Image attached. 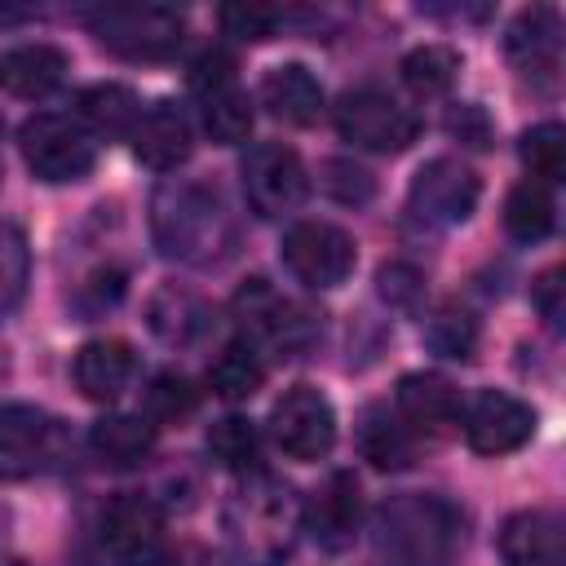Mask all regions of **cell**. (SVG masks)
Wrapping results in <instances>:
<instances>
[{
	"instance_id": "cell-1",
	"label": "cell",
	"mask_w": 566,
	"mask_h": 566,
	"mask_svg": "<svg viewBox=\"0 0 566 566\" xmlns=\"http://www.w3.org/2000/svg\"><path fill=\"white\" fill-rule=\"evenodd\" d=\"M150 234L168 261L208 265L234 252L239 226L226 199L217 195V186L177 177V181H164L150 199Z\"/></svg>"
},
{
	"instance_id": "cell-2",
	"label": "cell",
	"mask_w": 566,
	"mask_h": 566,
	"mask_svg": "<svg viewBox=\"0 0 566 566\" xmlns=\"http://www.w3.org/2000/svg\"><path fill=\"white\" fill-rule=\"evenodd\" d=\"M376 553L385 566H455L464 553V513L447 495H394L376 509Z\"/></svg>"
},
{
	"instance_id": "cell-3",
	"label": "cell",
	"mask_w": 566,
	"mask_h": 566,
	"mask_svg": "<svg viewBox=\"0 0 566 566\" xmlns=\"http://www.w3.org/2000/svg\"><path fill=\"white\" fill-rule=\"evenodd\" d=\"M301 531V504L287 482L270 473L243 478L226 500V535L252 566H279Z\"/></svg>"
},
{
	"instance_id": "cell-4",
	"label": "cell",
	"mask_w": 566,
	"mask_h": 566,
	"mask_svg": "<svg viewBox=\"0 0 566 566\" xmlns=\"http://www.w3.org/2000/svg\"><path fill=\"white\" fill-rule=\"evenodd\" d=\"M88 31L97 35L102 49L119 53V57H168L181 44L186 18L168 4H106L97 13H88Z\"/></svg>"
},
{
	"instance_id": "cell-5",
	"label": "cell",
	"mask_w": 566,
	"mask_h": 566,
	"mask_svg": "<svg viewBox=\"0 0 566 566\" xmlns=\"http://www.w3.org/2000/svg\"><path fill=\"white\" fill-rule=\"evenodd\" d=\"M336 128H340V137L354 142L358 150L398 155V150H407V146L416 142L420 119H416L398 97H389L385 88L363 84V88L340 93V102H336Z\"/></svg>"
},
{
	"instance_id": "cell-6",
	"label": "cell",
	"mask_w": 566,
	"mask_h": 566,
	"mask_svg": "<svg viewBox=\"0 0 566 566\" xmlns=\"http://www.w3.org/2000/svg\"><path fill=\"white\" fill-rule=\"evenodd\" d=\"M18 146H22L27 168H31L40 181H53V186H62V181H84V177L93 172V164H97L93 137H88L75 119L49 115V111H40V115H31V119L22 124Z\"/></svg>"
},
{
	"instance_id": "cell-7",
	"label": "cell",
	"mask_w": 566,
	"mask_h": 566,
	"mask_svg": "<svg viewBox=\"0 0 566 566\" xmlns=\"http://www.w3.org/2000/svg\"><path fill=\"white\" fill-rule=\"evenodd\" d=\"M239 177H243V199L256 217H287L310 195V172L301 155L283 142H256L243 155Z\"/></svg>"
},
{
	"instance_id": "cell-8",
	"label": "cell",
	"mask_w": 566,
	"mask_h": 566,
	"mask_svg": "<svg viewBox=\"0 0 566 566\" xmlns=\"http://www.w3.org/2000/svg\"><path fill=\"white\" fill-rule=\"evenodd\" d=\"M478 195H482L478 172H473L464 159L438 155V159H429V164L411 177L407 212H411L416 221H424V226H460V221L473 217Z\"/></svg>"
},
{
	"instance_id": "cell-9",
	"label": "cell",
	"mask_w": 566,
	"mask_h": 566,
	"mask_svg": "<svg viewBox=\"0 0 566 566\" xmlns=\"http://www.w3.org/2000/svg\"><path fill=\"white\" fill-rule=\"evenodd\" d=\"M354 239L332 221H296L283 234V265L305 287H340L354 274Z\"/></svg>"
},
{
	"instance_id": "cell-10",
	"label": "cell",
	"mask_w": 566,
	"mask_h": 566,
	"mask_svg": "<svg viewBox=\"0 0 566 566\" xmlns=\"http://www.w3.org/2000/svg\"><path fill=\"white\" fill-rule=\"evenodd\" d=\"M270 438L292 460H323L336 442V411L314 385H292L270 411Z\"/></svg>"
},
{
	"instance_id": "cell-11",
	"label": "cell",
	"mask_w": 566,
	"mask_h": 566,
	"mask_svg": "<svg viewBox=\"0 0 566 566\" xmlns=\"http://www.w3.org/2000/svg\"><path fill=\"white\" fill-rule=\"evenodd\" d=\"M460 420H464V442L478 455L517 451L535 433V411L504 389H478L469 398V407H460Z\"/></svg>"
},
{
	"instance_id": "cell-12",
	"label": "cell",
	"mask_w": 566,
	"mask_h": 566,
	"mask_svg": "<svg viewBox=\"0 0 566 566\" xmlns=\"http://www.w3.org/2000/svg\"><path fill=\"white\" fill-rule=\"evenodd\" d=\"M164 539V513L142 491H119L102 509V548L124 566H146L159 557Z\"/></svg>"
},
{
	"instance_id": "cell-13",
	"label": "cell",
	"mask_w": 566,
	"mask_h": 566,
	"mask_svg": "<svg viewBox=\"0 0 566 566\" xmlns=\"http://www.w3.org/2000/svg\"><path fill=\"white\" fill-rule=\"evenodd\" d=\"M504 53L517 75H526L539 88H553L562 71V13L553 4L522 9L504 31Z\"/></svg>"
},
{
	"instance_id": "cell-14",
	"label": "cell",
	"mask_w": 566,
	"mask_h": 566,
	"mask_svg": "<svg viewBox=\"0 0 566 566\" xmlns=\"http://www.w3.org/2000/svg\"><path fill=\"white\" fill-rule=\"evenodd\" d=\"M53 420L31 402H0V478L18 482L53 455Z\"/></svg>"
},
{
	"instance_id": "cell-15",
	"label": "cell",
	"mask_w": 566,
	"mask_h": 566,
	"mask_svg": "<svg viewBox=\"0 0 566 566\" xmlns=\"http://www.w3.org/2000/svg\"><path fill=\"white\" fill-rule=\"evenodd\" d=\"M358 517H363V500H358V482H354V473H332V478L314 491L310 509L301 513L305 531H310L314 544L327 548V553H345V548L354 544V535H358Z\"/></svg>"
},
{
	"instance_id": "cell-16",
	"label": "cell",
	"mask_w": 566,
	"mask_h": 566,
	"mask_svg": "<svg viewBox=\"0 0 566 566\" xmlns=\"http://www.w3.org/2000/svg\"><path fill=\"white\" fill-rule=\"evenodd\" d=\"M234 314L243 318V327L256 340H265L274 349H296L305 340V332H310L305 314L287 296H279L265 279H248V287L234 296Z\"/></svg>"
},
{
	"instance_id": "cell-17",
	"label": "cell",
	"mask_w": 566,
	"mask_h": 566,
	"mask_svg": "<svg viewBox=\"0 0 566 566\" xmlns=\"http://www.w3.org/2000/svg\"><path fill=\"white\" fill-rule=\"evenodd\" d=\"M504 566H566L562 517L548 509H522L500 526Z\"/></svg>"
},
{
	"instance_id": "cell-18",
	"label": "cell",
	"mask_w": 566,
	"mask_h": 566,
	"mask_svg": "<svg viewBox=\"0 0 566 566\" xmlns=\"http://www.w3.org/2000/svg\"><path fill=\"white\" fill-rule=\"evenodd\" d=\"M394 402H398V420L407 429L447 433L460 424V394L451 380H442L433 371H407L394 389Z\"/></svg>"
},
{
	"instance_id": "cell-19",
	"label": "cell",
	"mask_w": 566,
	"mask_h": 566,
	"mask_svg": "<svg viewBox=\"0 0 566 566\" xmlns=\"http://www.w3.org/2000/svg\"><path fill=\"white\" fill-rule=\"evenodd\" d=\"M128 137H133V155L155 172H172L177 164L190 159V146H195L190 124L172 102H155L150 111H142Z\"/></svg>"
},
{
	"instance_id": "cell-20",
	"label": "cell",
	"mask_w": 566,
	"mask_h": 566,
	"mask_svg": "<svg viewBox=\"0 0 566 566\" xmlns=\"http://www.w3.org/2000/svg\"><path fill=\"white\" fill-rule=\"evenodd\" d=\"M133 371H137V354L128 340H115V336H97L75 354V385L93 402H115L128 389Z\"/></svg>"
},
{
	"instance_id": "cell-21",
	"label": "cell",
	"mask_w": 566,
	"mask_h": 566,
	"mask_svg": "<svg viewBox=\"0 0 566 566\" xmlns=\"http://www.w3.org/2000/svg\"><path fill=\"white\" fill-rule=\"evenodd\" d=\"M146 323H150V332H155L164 345L186 349V345H195V340L208 336L212 310H208V301H203L199 292L177 287V283H164V287L150 296V305H146Z\"/></svg>"
},
{
	"instance_id": "cell-22",
	"label": "cell",
	"mask_w": 566,
	"mask_h": 566,
	"mask_svg": "<svg viewBox=\"0 0 566 566\" xmlns=\"http://www.w3.org/2000/svg\"><path fill=\"white\" fill-rule=\"evenodd\" d=\"M261 106H265L274 119L305 128V124H314V119L323 115V84L314 80L310 66L283 62V66H274V71L261 80Z\"/></svg>"
},
{
	"instance_id": "cell-23",
	"label": "cell",
	"mask_w": 566,
	"mask_h": 566,
	"mask_svg": "<svg viewBox=\"0 0 566 566\" xmlns=\"http://www.w3.org/2000/svg\"><path fill=\"white\" fill-rule=\"evenodd\" d=\"M66 80V53L53 44H18L0 53V88L13 97H44Z\"/></svg>"
},
{
	"instance_id": "cell-24",
	"label": "cell",
	"mask_w": 566,
	"mask_h": 566,
	"mask_svg": "<svg viewBox=\"0 0 566 566\" xmlns=\"http://www.w3.org/2000/svg\"><path fill=\"white\" fill-rule=\"evenodd\" d=\"M88 447L106 469H133L155 451V424L146 416H102L88 429Z\"/></svg>"
},
{
	"instance_id": "cell-25",
	"label": "cell",
	"mask_w": 566,
	"mask_h": 566,
	"mask_svg": "<svg viewBox=\"0 0 566 566\" xmlns=\"http://www.w3.org/2000/svg\"><path fill=\"white\" fill-rule=\"evenodd\" d=\"M142 106H137V93L124 88V84H88L80 88L75 97V124L80 128H93L102 137H124L133 133Z\"/></svg>"
},
{
	"instance_id": "cell-26",
	"label": "cell",
	"mask_w": 566,
	"mask_h": 566,
	"mask_svg": "<svg viewBox=\"0 0 566 566\" xmlns=\"http://www.w3.org/2000/svg\"><path fill=\"white\" fill-rule=\"evenodd\" d=\"M358 451H363V460H371L376 469L398 473V469H407V464L416 460V438H411V429H407L398 416H389L385 407H367V411H363V424H358Z\"/></svg>"
},
{
	"instance_id": "cell-27",
	"label": "cell",
	"mask_w": 566,
	"mask_h": 566,
	"mask_svg": "<svg viewBox=\"0 0 566 566\" xmlns=\"http://www.w3.org/2000/svg\"><path fill=\"white\" fill-rule=\"evenodd\" d=\"M557 221V208H553V195L548 186L539 181H522L509 190L504 199V230L517 239V243H539Z\"/></svg>"
},
{
	"instance_id": "cell-28",
	"label": "cell",
	"mask_w": 566,
	"mask_h": 566,
	"mask_svg": "<svg viewBox=\"0 0 566 566\" xmlns=\"http://www.w3.org/2000/svg\"><path fill=\"white\" fill-rule=\"evenodd\" d=\"M199 102H203V128H208L212 142H221V146L248 142L256 111H252V102H248V93H243L239 84L212 88V93H203Z\"/></svg>"
},
{
	"instance_id": "cell-29",
	"label": "cell",
	"mask_w": 566,
	"mask_h": 566,
	"mask_svg": "<svg viewBox=\"0 0 566 566\" xmlns=\"http://www.w3.org/2000/svg\"><path fill=\"white\" fill-rule=\"evenodd\" d=\"M460 75V53L447 49V44H420L402 57V84L416 93V97H438L455 84Z\"/></svg>"
},
{
	"instance_id": "cell-30",
	"label": "cell",
	"mask_w": 566,
	"mask_h": 566,
	"mask_svg": "<svg viewBox=\"0 0 566 566\" xmlns=\"http://www.w3.org/2000/svg\"><path fill=\"white\" fill-rule=\"evenodd\" d=\"M261 380H265V367H261V358H256L252 345H226V349L208 363V385H212L221 398H230V402L252 398V394L261 389Z\"/></svg>"
},
{
	"instance_id": "cell-31",
	"label": "cell",
	"mask_w": 566,
	"mask_h": 566,
	"mask_svg": "<svg viewBox=\"0 0 566 566\" xmlns=\"http://www.w3.org/2000/svg\"><path fill=\"white\" fill-rule=\"evenodd\" d=\"M517 155H522V164L531 168V177H535L539 186L562 181V172H566V128L553 124V119L526 128L522 142H517Z\"/></svg>"
},
{
	"instance_id": "cell-32",
	"label": "cell",
	"mask_w": 566,
	"mask_h": 566,
	"mask_svg": "<svg viewBox=\"0 0 566 566\" xmlns=\"http://www.w3.org/2000/svg\"><path fill=\"white\" fill-rule=\"evenodd\" d=\"M256 451H261L256 424L243 420V416H226L208 429V455L230 473H248L256 464Z\"/></svg>"
},
{
	"instance_id": "cell-33",
	"label": "cell",
	"mask_w": 566,
	"mask_h": 566,
	"mask_svg": "<svg viewBox=\"0 0 566 566\" xmlns=\"http://www.w3.org/2000/svg\"><path fill=\"white\" fill-rule=\"evenodd\" d=\"M195 407H199V389L186 376H177V371L150 376V385H146V420L150 424H181L195 416Z\"/></svg>"
},
{
	"instance_id": "cell-34",
	"label": "cell",
	"mask_w": 566,
	"mask_h": 566,
	"mask_svg": "<svg viewBox=\"0 0 566 566\" xmlns=\"http://www.w3.org/2000/svg\"><path fill=\"white\" fill-rule=\"evenodd\" d=\"M424 345L442 358H473V345H478V323L473 314L455 310V305H442L424 318Z\"/></svg>"
},
{
	"instance_id": "cell-35",
	"label": "cell",
	"mask_w": 566,
	"mask_h": 566,
	"mask_svg": "<svg viewBox=\"0 0 566 566\" xmlns=\"http://www.w3.org/2000/svg\"><path fill=\"white\" fill-rule=\"evenodd\" d=\"M318 172H323V177H318L323 190H327L336 203H367V199L376 195L371 172L358 168V164H349V159H327Z\"/></svg>"
},
{
	"instance_id": "cell-36",
	"label": "cell",
	"mask_w": 566,
	"mask_h": 566,
	"mask_svg": "<svg viewBox=\"0 0 566 566\" xmlns=\"http://www.w3.org/2000/svg\"><path fill=\"white\" fill-rule=\"evenodd\" d=\"M27 243L13 226H0V314L22 296L27 287Z\"/></svg>"
},
{
	"instance_id": "cell-37",
	"label": "cell",
	"mask_w": 566,
	"mask_h": 566,
	"mask_svg": "<svg viewBox=\"0 0 566 566\" xmlns=\"http://www.w3.org/2000/svg\"><path fill=\"white\" fill-rule=\"evenodd\" d=\"M279 22H283V9L274 4H226L221 9L226 35H239V40H270Z\"/></svg>"
},
{
	"instance_id": "cell-38",
	"label": "cell",
	"mask_w": 566,
	"mask_h": 566,
	"mask_svg": "<svg viewBox=\"0 0 566 566\" xmlns=\"http://www.w3.org/2000/svg\"><path fill=\"white\" fill-rule=\"evenodd\" d=\"M376 287H380V296L389 301V305H416L420 301V292H424V274L416 270V265H407V261H389V265H380V274H376Z\"/></svg>"
},
{
	"instance_id": "cell-39",
	"label": "cell",
	"mask_w": 566,
	"mask_h": 566,
	"mask_svg": "<svg viewBox=\"0 0 566 566\" xmlns=\"http://www.w3.org/2000/svg\"><path fill=\"white\" fill-rule=\"evenodd\" d=\"M226 84H234V57L226 49H203L199 62H195V71H190V88L203 97V93L226 88Z\"/></svg>"
},
{
	"instance_id": "cell-40",
	"label": "cell",
	"mask_w": 566,
	"mask_h": 566,
	"mask_svg": "<svg viewBox=\"0 0 566 566\" xmlns=\"http://www.w3.org/2000/svg\"><path fill=\"white\" fill-rule=\"evenodd\" d=\"M447 133L451 137H460L464 146H486L491 142V119H486V111L478 106V102H460L451 115H447Z\"/></svg>"
},
{
	"instance_id": "cell-41",
	"label": "cell",
	"mask_w": 566,
	"mask_h": 566,
	"mask_svg": "<svg viewBox=\"0 0 566 566\" xmlns=\"http://www.w3.org/2000/svg\"><path fill=\"white\" fill-rule=\"evenodd\" d=\"M155 566H226V557L217 548H208V544H177V548L159 553Z\"/></svg>"
},
{
	"instance_id": "cell-42",
	"label": "cell",
	"mask_w": 566,
	"mask_h": 566,
	"mask_svg": "<svg viewBox=\"0 0 566 566\" xmlns=\"http://www.w3.org/2000/svg\"><path fill=\"white\" fill-rule=\"evenodd\" d=\"M531 292H535V305L548 318V327H557V318H562V274L557 270H544Z\"/></svg>"
},
{
	"instance_id": "cell-43",
	"label": "cell",
	"mask_w": 566,
	"mask_h": 566,
	"mask_svg": "<svg viewBox=\"0 0 566 566\" xmlns=\"http://www.w3.org/2000/svg\"><path fill=\"white\" fill-rule=\"evenodd\" d=\"M0 566H27V562H18V557H0Z\"/></svg>"
},
{
	"instance_id": "cell-44",
	"label": "cell",
	"mask_w": 566,
	"mask_h": 566,
	"mask_svg": "<svg viewBox=\"0 0 566 566\" xmlns=\"http://www.w3.org/2000/svg\"><path fill=\"white\" fill-rule=\"evenodd\" d=\"M0 133H4V124H0Z\"/></svg>"
}]
</instances>
